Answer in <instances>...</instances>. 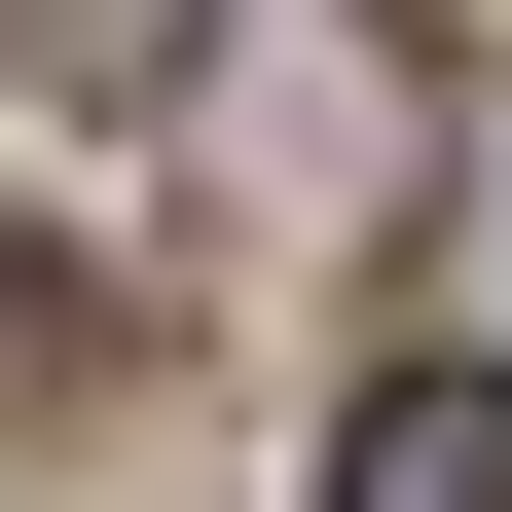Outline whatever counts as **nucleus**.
Instances as JSON below:
<instances>
[{
	"label": "nucleus",
	"instance_id": "f257e3e1",
	"mask_svg": "<svg viewBox=\"0 0 512 512\" xmlns=\"http://www.w3.org/2000/svg\"><path fill=\"white\" fill-rule=\"evenodd\" d=\"M330 512H512V366H366V439H330Z\"/></svg>",
	"mask_w": 512,
	"mask_h": 512
},
{
	"label": "nucleus",
	"instance_id": "f03ea898",
	"mask_svg": "<svg viewBox=\"0 0 512 512\" xmlns=\"http://www.w3.org/2000/svg\"><path fill=\"white\" fill-rule=\"evenodd\" d=\"M0 37H37V74H74V110H147L183 37H220V0H0Z\"/></svg>",
	"mask_w": 512,
	"mask_h": 512
}]
</instances>
